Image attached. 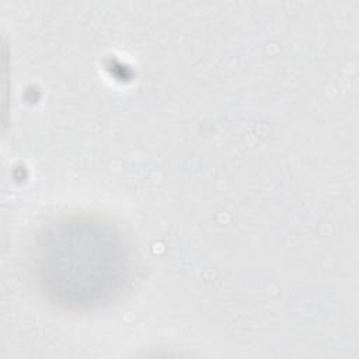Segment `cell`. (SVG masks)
<instances>
[{
  "instance_id": "obj_1",
  "label": "cell",
  "mask_w": 359,
  "mask_h": 359,
  "mask_svg": "<svg viewBox=\"0 0 359 359\" xmlns=\"http://www.w3.org/2000/svg\"><path fill=\"white\" fill-rule=\"evenodd\" d=\"M41 290L57 304L90 307L115 293L129 272L119 234L93 222H63L43 233L34 250Z\"/></svg>"
}]
</instances>
